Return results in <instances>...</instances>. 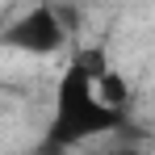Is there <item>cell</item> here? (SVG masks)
I'll use <instances>...</instances> for the list:
<instances>
[{"mask_svg": "<svg viewBox=\"0 0 155 155\" xmlns=\"http://www.w3.org/2000/svg\"><path fill=\"white\" fill-rule=\"evenodd\" d=\"M105 67L101 51H80L63 76L54 84V109H51V143L59 147H76V143H88L97 134H109V130L122 126V109L101 101L97 92V76Z\"/></svg>", "mask_w": 155, "mask_h": 155, "instance_id": "obj_1", "label": "cell"}, {"mask_svg": "<svg viewBox=\"0 0 155 155\" xmlns=\"http://www.w3.org/2000/svg\"><path fill=\"white\" fill-rule=\"evenodd\" d=\"M0 42L8 46V51H21V54H59L67 46V29H63V17H59V8L51 4H38V8H29L21 13L17 21H8V29L0 34Z\"/></svg>", "mask_w": 155, "mask_h": 155, "instance_id": "obj_2", "label": "cell"}]
</instances>
